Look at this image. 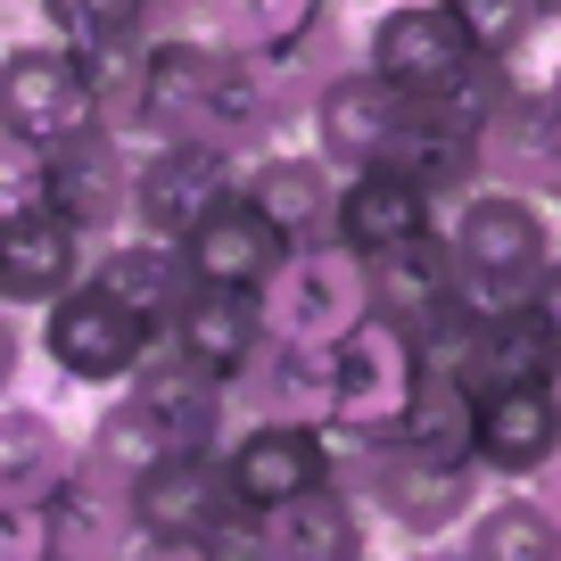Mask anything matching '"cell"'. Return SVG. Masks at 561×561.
Listing matches in <instances>:
<instances>
[{
	"label": "cell",
	"mask_w": 561,
	"mask_h": 561,
	"mask_svg": "<svg viewBox=\"0 0 561 561\" xmlns=\"http://www.w3.org/2000/svg\"><path fill=\"white\" fill-rule=\"evenodd\" d=\"M339 479L364 495L380 537L397 545H455L462 520L479 512V495L495 488L479 462L421 455L404 438H347V430H339Z\"/></svg>",
	"instance_id": "obj_1"
},
{
	"label": "cell",
	"mask_w": 561,
	"mask_h": 561,
	"mask_svg": "<svg viewBox=\"0 0 561 561\" xmlns=\"http://www.w3.org/2000/svg\"><path fill=\"white\" fill-rule=\"evenodd\" d=\"M364 314H371V264L339 231L298 240L280 256V273L264 280V331L289 347H339Z\"/></svg>",
	"instance_id": "obj_2"
},
{
	"label": "cell",
	"mask_w": 561,
	"mask_h": 561,
	"mask_svg": "<svg viewBox=\"0 0 561 561\" xmlns=\"http://www.w3.org/2000/svg\"><path fill=\"white\" fill-rule=\"evenodd\" d=\"M165 339V322H149L140 306H124L107 280H75L67 298H50L42 306V355H50L67 380H83V388H116V380H133L140 364H149V347Z\"/></svg>",
	"instance_id": "obj_3"
},
{
	"label": "cell",
	"mask_w": 561,
	"mask_h": 561,
	"mask_svg": "<svg viewBox=\"0 0 561 561\" xmlns=\"http://www.w3.org/2000/svg\"><path fill=\"white\" fill-rule=\"evenodd\" d=\"M421 371H430L421 364V339L404 331L397 314H364L331 347V430H347V438H388L404 421V404H413Z\"/></svg>",
	"instance_id": "obj_4"
},
{
	"label": "cell",
	"mask_w": 561,
	"mask_h": 561,
	"mask_svg": "<svg viewBox=\"0 0 561 561\" xmlns=\"http://www.w3.org/2000/svg\"><path fill=\"white\" fill-rule=\"evenodd\" d=\"M479 58L488 50L455 18V0H388L380 18L364 25V67L388 75L404 100H446Z\"/></svg>",
	"instance_id": "obj_5"
},
{
	"label": "cell",
	"mask_w": 561,
	"mask_h": 561,
	"mask_svg": "<svg viewBox=\"0 0 561 561\" xmlns=\"http://www.w3.org/2000/svg\"><path fill=\"white\" fill-rule=\"evenodd\" d=\"M133 512H140V545H158V553H215V537L248 504L231 495V471L215 446H174L158 471L133 479Z\"/></svg>",
	"instance_id": "obj_6"
},
{
	"label": "cell",
	"mask_w": 561,
	"mask_h": 561,
	"mask_svg": "<svg viewBox=\"0 0 561 561\" xmlns=\"http://www.w3.org/2000/svg\"><path fill=\"white\" fill-rule=\"evenodd\" d=\"M446 240L471 273H512V280H537L545 264L561 256V224H553V198L528 191V182H479L446 207Z\"/></svg>",
	"instance_id": "obj_7"
},
{
	"label": "cell",
	"mask_w": 561,
	"mask_h": 561,
	"mask_svg": "<svg viewBox=\"0 0 561 561\" xmlns=\"http://www.w3.org/2000/svg\"><path fill=\"white\" fill-rule=\"evenodd\" d=\"M0 124L34 149H58L83 124H100V83H91V58L75 42H18L0 58Z\"/></svg>",
	"instance_id": "obj_8"
},
{
	"label": "cell",
	"mask_w": 561,
	"mask_h": 561,
	"mask_svg": "<svg viewBox=\"0 0 561 561\" xmlns=\"http://www.w3.org/2000/svg\"><path fill=\"white\" fill-rule=\"evenodd\" d=\"M231 191H240V158L231 149H215L198 133L149 140L140 165H133V224L158 231V240H191Z\"/></svg>",
	"instance_id": "obj_9"
},
{
	"label": "cell",
	"mask_w": 561,
	"mask_h": 561,
	"mask_svg": "<svg viewBox=\"0 0 561 561\" xmlns=\"http://www.w3.org/2000/svg\"><path fill=\"white\" fill-rule=\"evenodd\" d=\"M224 471H231V495L248 512H273L289 495L339 479V430L331 421H273V413H248L240 430L224 438Z\"/></svg>",
	"instance_id": "obj_10"
},
{
	"label": "cell",
	"mask_w": 561,
	"mask_h": 561,
	"mask_svg": "<svg viewBox=\"0 0 561 561\" xmlns=\"http://www.w3.org/2000/svg\"><path fill=\"white\" fill-rule=\"evenodd\" d=\"M298 124H306V140H314V149L339 165V174H355V165H380L388 149H397L404 91L355 58V67H339L331 83L306 100V116H298Z\"/></svg>",
	"instance_id": "obj_11"
},
{
	"label": "cell",
	"mask_w": 561,
	"mask_h": 561,
	"mask_svg": "<svg viewBox=\"0 0 561 561\" xmlns=\"http://www.w3.org/2000/svg\"><path fill=\"white\" fill-rule=\"evenodd\" d=\"M133 149H124L116 124H83L75 140H58L50 149V207L67 215V224H83L91 240L100 231H124L133 224Z\"/></svg>",
	"instance_id": "obj_12"
},
{
	"label": "cell",
	"mask_w": 561,
	"mask_h": 561,
	"mask_svg": "<svg viewBox=\"0 0 561 561\" xmlns=\"http://www.w3.org/2000/svg\"><path fill=\"white\" fill-rule=\"evenodd\" d=\"M264 520V561H364L380 553V520L347 479H322V488L289 495V504L256 512Z\"/></svg>",
	"instance_id": "obj_13"
},
{
	"label": "cell",
	"mask_w": 561,
	"mask_h": 561,
	"mask_svg": "<svg viewBox=\"0 0 561 561\" xmlns=\"http://www.w3.org/2000/svg\"><path fill=\"white\" fill-rule=\"evenodd\" d=\"M553 455H561V388L553 380H520V388H488L479 397V471L495 488H528Z\"/></svg>",
	"instance_id": "obj_14"
},
{
	"label": "cell",
	"mask_w": 561,
	"mask_h": 561,
	"mask_svg": "<svg viewBox=\"0 0 561 561\" xmlns=\"http://www.w3.org/2000/svg\"><path fill=\"white\" fill-rule=\"evenodd\" d=\"M83 240H91V231H83V224H67L50 198H42V207H25V215H9V224H0V306L18 314V306H50V298H67L75 280L91 273Z\"/></svg>",
	"instance_id": "obj_15"
},
{
	"label": "cell",
	"mask_w": 561,
	"mask_h": 561,
	"mask_svg": "<svg viewBox=\"0 0 561 561\" xmlns=\"http://www.w3.org/2000/svg\"><path fill=\"white\" fill-rule=\"evenodd\" d=\"M446 224V207L430 191H421L404 165H355V174H339V215H331V231L355 248V256H388V248H404V240H421V231H438Z\"/></svg>",
	"instance_id": "obj_16"
},
{
	"label": "cell",
	"mask_w": 561,
	"mask_h": 561,
	"mask_svg": "<svg viewBox=\"0 0 561 561\" xmlns=\"http://www.w3.org/2000/svg\"><path fill=\"white\" fill-rule=\"evenodd\" d=\"M165 339H174L191 364L224 371V380H240L248 364L264 355V289H231V280H191V298L174 306V322H165Z\"/></svg>",
	"instance_id": "obj_17"
},
{
	"label": "cell",
	"mask_w": 561,
	"mask_h": 561,
	"mask_svg": "<svg viewBox=\"0 0 561 561\" xmlns=\"http://www.w3.org/2000/svg\"><path fill=\"white\" fill-rule=\"evenodd\" d=\"M240 198L248 207H264L289 240H322L339 215V165L322 158L314 140L306 149H256V158H240Z\"/></svg>",
	"instance_id": "obj_18"
},
{
	"label": "cell",
	"mask_w": 561,
	"mask_h": 561,
	"mask_svg": "<svg viewBox=\"0 0 561 561\" xmlns=\"http://www.w3.org/2000/svg\"><path fill=\"white\" fill-rule=\"evenodd\" d=\"M388 165H404V174L438 198V207H455L462 191H479V182H488V140H479V124H462L455 107L404 100V124H397Z\"/></svg>",
	"instance_id": "obj_19"
},
{
	"label": "cell",
	"mask_w": 561,
	"mask_h": 561,
	"mask_svg": "<svg viewBox=\"0 0 561 561\" xmlns=\"http://www.w3.org/2000/svg\"><path fill=\"white\" fill-rule=\"evenodd\" d=\"M364 264H371V314H397L413 339H430L455 314L462 256H455V240H446V224L404 240V248H388V256H364Z\"/></svg>",
	"instance_id": "obj_20"
},
{
	"label": "cell",
	"mask_w": 561,
	"mask_h": 561,
	"mask_svg": "<svg viewBox=\"0 0 561 561\" xmlns=\"http://www.w3.org/2000/svg\"><path fill=\"white\" fill-rule=\"evenodd\" d=\"M182 248H191V273H198V280H231V289H264V280L280 273V256H289L298 240H289V231H280V224H273L264 207H248V198L231 191V198H224V207H215V215H207V224H198V231H191Z\"/></svg>",
	"instance_id": "obj_21"
},
{
	"label": "cell",
	"mask_w": 561,
	"mask_h": 561,
	"mask_svg": "<svg viewBox=\"0 0 561 561\" xmlns=\"http://www.w3.org/2000/svg\"><path fill=\"white\" fill-rule=\"evenodd\" d=\"M91 280H107L124 306H140L149 322H174V306L191 298V248L182 240H158V231H116V240L91 256Z\"/></svg>",
	"instance_id": "obj_22"
},
{
	"label": "cell",
	"mask_w": 561,
	"mask_h": 561,
	"mask_svg": "<svg viewBox=\"0 0 561 561\" xmlns=\"http://www.w3.org/2000/svg\"><path fill=\"white\" fill-rule=\"evenodd\" d=\"M240 421L273 413V421H331V347H289L264 339V355L240 371Z\"/></svg>",
	"instance_id": "obj_23"
},
{
	"label": "cell",
	"mask_w": 561,
	"mask_h": 561,
	"mask_svg": "<svg viewBox=\"0 0 561 561\" xmlns=\"http://www.w3.org/2000/svg\"><path fill=\"white\" fill-rule=\"evenodd\" d=\"M462 561H561V520L537 488H488L455 537Z\"/></svg>",
	"instance_id": "obj_24"
},
{
	"label": "cell",
	"mask_w": 561,
	"mask_h": 561,
	"mask_svg": "<svg viewBox=\"0 0 561 561\" xmlns=\"http://www.w3.org/2000/svg\"><path fill=\"white\" fill-rule=\"evenodd\" d=\"M553 364H561V339L545 331L537 314H504V322H471V331H462V355L446 371H462V380L488 397V388L553 380Z\"/></svg>",
	"instance_id": "obj_25"
},
{
	"label": "cell",
	"mask_w": 561,
	"mask_h": 561,
	"mask_svg": "<svg viewBox=\"0 0 561 561\" xmlns=\"http://www.w3.org/2000/svg\"><path fill=\"white\" fill-rule=\"evenodd\" d=\"M75 446L67 430H58L50 413H34V404H0V495H42L50 504L58 488L75 479Z\"/></svg>",
	"instance_id": "obj_26"
},
{
	"label": "cell",
	"mask_w": 561,
	"mask_h": 561,
	"mask_svg": "<svg viewBox=\"0 0 561 561\" xmlns=\"http://www.w3.org/2000/svg\"><path fill=\"white\" fill-rule=\"evenodd\" d=\"M388 438L421 446V455H446V462H479V388L462 371H421L413 404Z\"/></svg>",
	"instance_id": "obj_27"
},
{
	"label": "cell",
	"mask_w": 561,
	"mask_h": 561,
	"mask_svg": "<svg viewBox=\"0 0 561 561\" xmlns=\"http://www.w3.org/2000/svg\"><path fill=\"white\" fill-rule=\"evenodd\" d=\"M165 455H174L165 421L140 404V388H124V397L91 421V455H83V462H100V471H116V479H140V471H158Z\"/></svg>",
	"instance_id": "obj_28"
},
{
	"label": "cell",
	"mask_w": 561,
	"mask_h": 561,
	"mask_svg": "<svg viewBox=\"0 0 561 561\" xmlns=\"http://www.w3.org/2000/svg\"><path fill=\"white\" fill-rule=\"evenodd\" d=\"M42 18H50L58 42H75V50H116V42H140L158 34V0H42Z\"/></svg>",
	"instance_id": "obj_29"
},
{
	"label": "cell",
	"mask_w": 561,
	"mask_h": 561,
	"mask_svg": "<svg viewBox=\"0 0 561 561\" xmlns=\"http://www.w3.org/2000/svg\"><path fill=\"white\" fill-rule=\"evenodd\" d=\"M331 0H207V25L231 42V50H273L298 25H314Z\"/></svg>",
	"instance_id": "obj_30"
},
{
	"label": "cell",
	"mask_w": 561,
	"mask_h": 561,
	"mask_svg": "<svg viewBox=\"0 0 561 561\" xmlns=\"http://www.w3.org/2000/svg\"><path fill=\"white\" fill-rule=\"evenodd\" d=\"M455 18L471 25V42L488 58H520L553 25V0H455Z\"/></svg>",
	"instance_id": "obj_31"
},
{
	"label": "cell",
	"mask_w": 561,
	"mask_h": 561,
	"mask_svg": "<svg viewBox=\"0 0 561 561\" xmlns=\"http://www.w3.org/2000/svg\"><path fill=\"white\" fill-rule=\"evenodd\" d=\"M42 198H50V149H34V140H18L0 124V224L42 207Z\"/></svg>",
	"instance_id": "obj_32"
},
{
	"label": "cell",
	"mask_w": 561,
	"mask_h": 561,
	"mask_svg": "<svg viewBox=\"0 0 561 561\" xmlns=\"http://www.w3.org/2000/svg\"><path fill=\"white\" fill-rule=\"evenodd\" d=\"M58 553V528L42 495H0V561H42Z\"/></svg>",
	"instance_id": "obj_33"
},
{
	"label": "cell",
	"mask_w": 561,
	"mask_h": 561,
	"mask_svg": "<svg viewBox=\"0 0 561 561\" xmlns=\"http://www.w3.org/2000/svg\"><path fill=\"white\" fill-rule=\"evenodd\" d=\"M528 314H537L545 331L561 339V256H553V264H545V273H537V289H528Z\"/></svg>",
	"instance_id": "obj_34"
},
{
	"label": "cell",
	"mask_w": 561,
	"mask_h": 561,
	"mask_svg": "<svg viewBox=\"0 0 561 561\" xmlns=\"http://www.w3.org/2000/svg\"><path fill=\"white\" fill-rule=\"evenodd\" d=\"M18 380V322H9V306H0V388Z\"/></svg>",
	"instance_id": "obj_35"
},
{
	"label": "cell",
	"mask_w": 561,
	"mask_h": 561,
	"mask_svg": "<svg viewBox=\"0 0 561 561\" xmlns=\"http://www.w3.org/2000/svg\"><path fill=\"white\" fill-rule=\"evenodd\" d=\"M528 488H537V495H545V504H553V520H561V455H553V462H545V471H537V479H528Z\"/></svg>",
	"instance_id": "obj_36"
},
{
	"label": "cell",
	"mask_w": 561,
	"mask_h": 561,
	"mask_svg": "<svg viewBox=\"0 0 561 561\" xmlns=\"http://www.w3.org/2000/svg\"><path fill=\"white\" fill-rule=\"evenodd\" d=\"M537 91H545V116H553V140H561V67H553V75H545V83H537ZM553 191H561V182H553Z\"/></svg>",
	"instance_id": "obj_37"
},
{
	"label": "cell",
	"mask_w": 561,
	"mask_h": 561,
	"mask_svg": "<svg viewBox=\"0 0 561 561\" xmlns=\"http://www.w3.org/2000/svg\"><path fill=\"white\" fill-rule=\"evenodd\" d=\"M553 25H561V0H553Z\"/></svg>",
	"instance_id": "obj_38"
},
{
	"label": "cell",
	"mask_w": 561,
	"mask_h": 561,
	"mask_svg": "<svg viewBox=\"0 0 561 561\" xmlns=\"http://www.w3.org/2000/svg\"><path fill=\"white\" fill-rule=\"evenodd\" d=\"M553 388H561V364H553Z\"/></svg>",
	"instance_id": "obj_39"
},
{
	"label": "cell",
	"mask_w": 561,
	"mask_h": 561,
	"mask_svg": "<svg viewBox=\"0 0 561 561\" xmlns=\"http://www.w3.org/2000/svg\"><path fill=\"white\" fill-rule=\"evenodd\" d=\"M553 207H561V191H553Z\"/></svg>",
	"instance_id": "obj_40"
},
{
	"label": "cell",
	"mask_w": 561,
	"mask_h": 561,
	"mask_svg": "<svg viewBox=\"0 0 561 561\" xmlns=\"http://www.w3.org/2000/svg\"><path fill=\"white\" fill-rule=\"evenodd\" d=\"M0 9H9V0H0Z\"/></svg>",
	"instance_id": "obj_41"
}]
</instances>
